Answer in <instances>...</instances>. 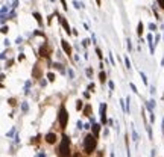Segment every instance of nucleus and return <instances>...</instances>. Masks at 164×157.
<instances>
[{
	"mask_svg": "<svg viewBox=\"0 0 164 157\" xmlns=\"http://www.w3.org/2000/svg\"><path fill=\"white\" fill-rule=\"evenodd\" d=\"M96 145H97V138H96L93 133H91V135H87V136L84 138L82 147H84L85 154H93V151L96 150Z\"/></svg>",
	"mask_w": 164,
	"mask_h": 157,
	"instance_id": "f257e3e1",
	"label": "nucleus"
},
{
	"mask_svg": "<svg viewBox=\"0 0 164 157\" xmlns=\"http://www.w3.org/2000/svg\"><path fill=\"white\" fill-rule=\"evenodd\" d=\"M58 156L59 157H70L71 156V153H70V139H68L67 135H64L62 139H61V144L58 147Z\"/></svg>",
	"mask_w": 164,
	"mask_h": 157,
	"instance_id": "f03ea898",
	"label": "nucleus"
},
{
	"mask_svg": "<svg viewBox=\"0 0 164 157\" xmlns=\"http://www.w3.org/2000/svg\"><path fill=\"white\" fill-rule=\"evenodd\" d=\"M58 121H59V127H61V129H65V125H67V122H68V113H67L64 104L59 107V112H58Z\"/></svg>",
	"mask_w": 164,
	"mask_h": 157,
	"instance_id": "7ed1b4c3",
	"label": "nucleus"
},
{
	"mask_svg": "<svg viewBox=\"0 0 164 157\" xmlns=\"http://www.w3.org/2000/svg\"><path fill=\"white\" fill-rule=\"evenodd\" d=\"M50 53H52V51H50V47H49L47 44H44V45L41 47V50H40V54H41L43 57H47V59L50 57Z\"/></svg>",
	"mask_w": 164,
	"mask_h": 157,
	"instance_id": "20e7f679",
	"label": "nucleus"
},
{
	"mask_svg": "<svg viewBox=\"0 0 164 157\" xmlns=\"http://www.w3.org/2000/svg\"><path fill=\"white\" fill-rule=\"evenodd\" d=\"M44 141H46L47 144H50V145H52V144H55V142L58 141V136H56L55 133H47V135L44 136Z\"/></svg>",
	"mask_w": 164,
	"mask_h": 157,
	"instance_id": "39448f33",
	"label": "nucleus"
},
{
	"mask_svg": "<svg viewBox=\"0 0 164 157\" xmlns=\"http://www.w3.org/2000/svg\"><path fill=\"white\" fill-rule=\"evenodd\" d=\"M56 15H58V18H59V21H61V24L64 26V29H65V32H67V33L70 35V32H71V29H70V26H68V23H67V20H65V18H64L62 15H59L58 12H56Z\"/></svg>",
	"mask_w": 164,
	"mask_h": 157,
	"instance_id": "423d86ee",
	"label": "nucleus"
},
{
	"mask_svg": "<svg viewBox=\"0 0 164 157\" xmlns=\"http://www.w3.org/2000/svg\"><path fill=\"white\" fill-rule=\"evenodd\" d=\"M106 104H100V121H102V124H105L106 122Z\"/></svg>",
	"mask_w": 164,
	"mask_h": 157,
	"instance_id": "0eeeda50",
	"label": "nucleus"
},
{
	"mask_svg": "<svg viewBox=\"0 0 164 157\" xmlns=\"http://www.w3.org/2000/svg\"><path fill=\"white\" fill-rule=\"evenodd\" d=\"M61 45H62V50H64L67 54H71V47H70V44H68L65 39H62V41H61Z\"/></svg>",
	"mask_w": 164,
	"mask_h": 157,
	"instance_id": "6e6552de",
	"label": "nucleus"
},
{
	"mask_svg": "<svg viewBox=\"0 0 164 157\" xmlns=\"http://www.w3.org/2000/svg\"><path fill=\"white\" fill-rule=\"evenodd\" d=\"M91 130H93V135L97 138V136H99V132H100V125L94 122V124H93V127H91Z\"/></svg>",
	"mask_w": 164,
	"mask_h": 157,
	"instance_id": "1a4fd4ad",
	"label": "nucleus"
},
{
	"mask_svg": "<svg viewBox=\"0 0 164 157\" xmlns=\"http://www.w3.org/2000/svg\"><path fill=\"white\" fill-rule=\"evenodd\" d=\"M154 107H155V101H154V100H149V101H148V109H149L151 113L154 112Z\"/></svg>",
	"mask_w": 164,
	"mask_h": 157,
	"instance_id": "9d476101",
	"label": "nucleus"
},
{
	"mask_svg": "<svg viewBox=\"0 0 164 157\" xmlns=\"http://www.w3.org/2000/svg\"><path fill=\"white\" fill-rule=\"evenodd\" d=\"M27 110H29V106H27L26 101H23V103H21V112H23V113H27Z\"/></svg>",
	"mask_w": 164,
	"mask_h": 157,
	"instance_id": "9b49d317",
	"label": "nucleus"
},
{
	"mask_svg": "<svg viewBox=\"0 0 164 157\" xmlns=\"http://www.w3.org/2000/svg\"><path fill=\"white\" fill-rule=\"evenodd\" d=\"M131 130H132V139H134V142H138L140 138H138V135H137V132H135V129H134V125H132Z\"/></svg>",
	"mask_w": 164,
	"mask_h": 157,
	"instance_id": "f8f14e48",
	"label": "nucleus"
},
{
	"mask_svg": "<svg viewBox=\"0 0 164 157\" xmlns=\"http://www.w3.org/2000/svg\"><path fill=\"white\" fill-rule=\"evenodd\" d=\"M40 76H41L40 68H38V67H35V68H33V77H40Z\"/></svg>",
	"mask_w": 164,
	"mask_h": 157,
	"instance_id": "ddd939ff",
	"label": "nucleus"
},
{
	"mask_svg": "<svg viewBox=\"0 0 164 157\" xmlns=\"http://www.w3.org/2000/svg\"><path fill=\"white\" fill-rule=\"evenodd\" d=\"M146 130H148L149 138H151V139H154V136H152V129H151V125H149V124H146Z\"/></svg>",
	"mask_w": 164,
	"mask_h": 157,
	"instance_id": "4468645a",
	"label": "nucleus"
},
{
	"mask_svg": "<svg viewBox=\"0 0 164 157\" xmlns=\"http://www.w3.org/2000/svg\"><path fill=\"white\" fill-rule=\"evenodd\" d=\"M73 5H75V8H76V9H79V8H84V5H82V3H79L78 0H73Z\"/></svg>",
	"mask_w": 164,
	"mask_h": 157,
	"instance_id": "2eb2a0df",
	"label": "nucleus"
},
{
	"mask_svg": "<svg viewBox=\"0 0 164 157\" xmlns=\"http://www.w3.org/2000/svg\"><path fill=\"white\" fill-rule=\"evenodd\" d=\"M137 33H138V36H141V33H143V23H138V30H137Z\"/></svg>",
	"mask_w": 164,
	"mask_h": 157,
	"instance_id": "dca6fc26",
	"label": "nucleus"
},
{
	"mask_svg": "<svg viewBox=\"0 0 164 157\" xmlns=\"http://www.w3.org/2000/svg\"><path fill=\"white\" fill-rule=\"evenodd\" d=\"M67 74H68V79H75V71H73L71 68H68V71H67Z\"/></svg>",
	"mask_w": 164,
	"mask_h": 157,
	"instance_id": "f3484780",
	"label": "nucleus"
},
{
	"mask_svg": "<svg viewBox=\"0 0 164 157\" xmlns=\"http://www.w3.org/2000/svg\"><path fill=\"white\" fill-rule=\"evenodd\" d=\"M99 77H100V83H105V80H106V74H105L103 71L100 73V76H99Z\"/></svg>",
	"mask_w": 164,
	"mask_h": 157,
	"instance_id": "a211bd4d",
	"label": "nucleus"
},
{
	"mask_svg": "<svg viewBox=\"0 0 164 157\" xmlns=\"http://www.w3.org/2000/svg\"><path fill=\"white\" fill-rule=\"evenodd\" d=\"M90 112H91V106H90V104H88V106H87V107H85V109H84V113H85V115H87V116H90Z\"/></svg>",
	"mask_w": 164,
	"mask_h": 157,
	"instance_id": "6ab92c4d",
	"label": "nucleus"
},
{
	"mask_svg": "<svg viewBox=\"0 0 164 157\" xmlns=\"http://www.w3.org/2000/svg\"><path fill=\"white\" fill-rule=\"evenodd\" d=\"M125 65H126L128 70H131V60H129V57H125Z\"/></svg>",
	"mask_w": 164,
	"mask_h": 157,
	"instance_id": "aec40b11",
	"label": "nucleus"
},
{
	"mask_svg": "<svg viewBox=\"0 0 164 157\" xmlns=\"http://www.w3.org/2000/svg\"><path fill=\"white\" fill-rule=\"evenodd\" d=\"M33 17H35V18H37V21H38V23L41 24V15H40L38 12H33Z\"/></svg>",
	"mask_w": 164,
	"mask_h": 157,
	"instance_id": "412c9836",
	"label": "nucleus"
},
{
	"mask_svg": "<svg viewBox=\"0 0 164 157\" xmlns=\"http://www.w3.org/2000/svg\"><path fill=\"white\" fill-rule=\"evenodd\" d=\"M53 67H55V68H58L61 73H64V68H62V65H61V64H53Z\"/></svg>",
	"mask_w": 164,
	"mask_h": 157,
	"instance_id": "4be33fe9",
	"label": "nucleus"
},
{
	"mask_svg": "<svg viewBox=\"0 0 164 157\" xmlns=\"http://www.w3.org/2000/svg\"><path fill=\"white\" fill-rule=\"evenodd\" d=\"M47 79H49L50 82H53V80H55V74H53V73H49V74H47Z\"/></svg>",
	"mask_w": 164,
	"mask_h": 157,
	"instance_id": "5701e85b",
	"label": "nucleus"
},
{
	"mask_svg": "<svg viewBox=\"0 0 164 157\" xmlns=\"http://www.w3.org/2000/svg\"><path fill=\"white\" fill-rule=\"evenodd\" d=\"M140 76H141V79H143V82H144V83L148 85V79H146V74H144L143 71H140Z\"/></svg>",
	"mask_w": 164,
	"mask_h": 157,
	"instance_id": "b1692460",
	"label": "nucleus"
},
{
	"mask_svg": "<svg viewBox=\"0 0 164 157\" xmlns=\"http://www.w3.org/2000/svg\"><path fill=\"white\" fill-rule=\"evenodd\" d=\"M8 11H9V8H8V6H3V8H2V15H6Z\"/></svg>",
	"mask_w": 164,
	"mask_h": 157,
	"instance_id": "393cba45",
	"label": "nucleus"
},
{
	"mask_svg": "<svg viewBox=\"0 0 164 157\" xmlns=\"http://www.w3.org/2000/svg\"><path fill=\"white\" fill-rule=\"evenodd\" d=\"M149 29L155 32V30H157V24H154V23H151V24H149Z\"/></svg>",
	"mask_w": 164,
	"mask_h": 157,
	"instance_id": "a878e982",
	"label": "nucleus"
},
{
	"mask_svg": "<svg viewBox=\"0 0 164 157\" xmlns=\"http://www.w3.org/2000/svg\"><path fill=\"white\" fill-rule=\"evenodd\" d=\"M96 53H97V56H99L100 59H103V54H102V51H100V48H96Z\"/></svg>",
	"mask_w": 164,
	"mask_h": 157,
	"instance_id": "bb28decb",
	"label": "nucleus"
},
{
	"mask_svg": "<svg viewBox=\"0 0 164 157\" xmlns=\"http://www.w3.org/2000/svg\"><path fill=\"white\" fill-rule=\"evenodd\" d=\"M87 76L88 77H93V70L91 68H87Z\"/></svg>",
	"mask_w": 164,
	"mask_h": 157,
	"instance_id": "cd10ccee",
	"label": "nucleus"
},
{
	"mask_svg": "<svg viewBox=\"0 0 164 157\" xmlns=\"http://www.w3.org/2000/svg\"><path fill=\"white\" fill-rule=\"evenodd\" d=\"M129 86H131V89H132V91H134V92H135V94H137V92H138V91H137V86H135V85H134V83H129Z\"/></svg>",
	"mask_w": 164,
	"mask_h": 157,
	"instance_id": "c85d7f7f",
	"label": "nucleus"
},
{
	"mask_svg": "<svg viewBox=\"0 0 164 157\" xmlns=\"http://www.w3.org/2000/svg\"><path fill=\"white\" fill-rule=\"evenodd\" d=\"M88 44H90V39H84V41H82V45H84V47H88Z\"/></svg>",
	"mask_w": 164,
	"mask_h": 157,
	"instance_id": "c756f323",
	"label": "nucleus"
},
{
	"mask_svg": "<svg viewBox=\"0 0 164 157\" xmlns=\"http://www.w3.org/2000/svg\"><path fill=\"white\" fill-rule=\"evenodd\" d=\"M76 109H78V110H81V109H82V101H81V100L78 101V104H76Z\"/></svg>",
	"mask_w": 164,
	"mask_h": 157,
	"instance_id": "7c9ffc66",
	"label": "nucleus"
},
{
	"mask_svg": "<svg viewBox=\"0 0 164 157\" xmlns=\"http://www.w3.org/2000/svg\"><path fill=\"white\" fill-rule=\"evenodd\" d=\"M14 133H15V129H12V130H9V132H8V135H6V136H8V138H11V136H12V135H14Z\"/></svg>",
	"mask_w": 164,
	"mask_h": 157,
	"instance_id": "2f4dec72",
	"label": "nucleus"
},
{
	"mask_svg": "<svg viewBox=\"0 0 164 157\" xmlns=\"http://www.w3.org/2000/svg\"><path fill=\"white\" fill-rule=\"evenodd\" d=\"M8 103H9L11 106H15V100H14V98H9V100H8Z\"/></svg>",
	"mask_w": 164,
	"mask_h": 157,
	"instance_id": "473e14b6",
	"label": "nucleus"
},
{
	"mask_svg": "<svg viewBox=\"0 0 164 157\" xmlns=\"http://www.w3.org/2000/svg\"><path fill=\"white\" fill-rule=\"evenodd\" d=\"M157 2H158L160 8H161V9H164V0H157Z\"/></svg>",
	"mask_w": 164,
	"mask_h": 157,
	"instance_id": "72a5a7b5",
	"label": "nucleus"
},
{
	"mask_svg": "<svg viewBox=\"0 0 164 157\" xmlns=\"http://www.w3.org/2000/svg\"><path fill=\"white\" fill-rule=\"evenodd\" d=\"M110 60H111V64L116 67V60H114V57H113V54H110Z\"/></svg>",
	"mask_w": 164,
	"mask_h": 157,
	"instance_id": "f704fd0d",
	"label": "nucleus"
},
{
	"mask_svg": "<svg viewBox=\"0 0 164 157\" xmlns=\"http://www.w3.org/2000/svg\"><path fill=\"white\" fill-rule=\"evenodd\" d=\"M88 91H94V83H90L88 85Z\"/></svg>",
	"mask_w": 164,
	"mask_h": 157,
	"instance_id": "c9c22d12",
	"label": "nucleus"
},
{
	"mask_svg": "<svg viewBox=\"0 0 164 157\" xmlns=\"http://www.w3.org/2000/svg\"><path fill=\"white\" fill-rule=\"evenodd\" d=\"M37 157H46V153H44V151H40V153L37 154Z\"/></svg>",
	"mask_w": 164,
	"mask_h": 157,
	"instance_id": "e433bc0d",
	"label": "nucleus"
},
{
	"mask_svg": "<svg viewBox=\"0 0 164 157\" xmlns=\"http://www.w3.org/2000/svg\"><path fill=\"white\" fill-rule=\"evenodd\" d=\"M17 6H18V0H14V3H12V8H14V9H15V8H17Z\"/></svg>",
	"mask_w": 164,
	"mask_h": 157,
	"instance_id": "4c0bfd02",
	"label": "nucleus"
},
{
	"mask_svg": "<svg viewBox=\"0 0 164 157\" xmlns=\"http://www.w3.org/2000/svg\"><path fill=\"white\" fill-rule=\"evenodd\" d=\"M6 32H8V27H6V26H3V27H2V33H6Z\"/></svg>",
	"mask_w": 164,
	"mask_h": 157,
	"instance_id": "58836bf2",
	"label": "nucleus"
},
{
	"mask_svg": "<svg viewBox=\"0 0 164 157\" xmlns=\"http://www.w3.org/2000/svg\"><path fill=\"white\" fill-rule=\"evenodd\" d=\"M108 86H110V89H111V91L114 89V83H113V82H110V83H108Z\"/></svg>",
	"mask_w": 164,
	"mask_h": 157,
	"instance_id": "ea45409f",
	"label": "nucleus"
},
{
	"mask_svg": "<svg viewBox=\"0 0 164 157\" xmlns=\"http://www.w3.org/2000/svg\"><path fill=\"white\" fill-rule=\"evenodd\" d=\"M78 129H84V124L81 121H78Z\"/></svg>",
	"mask_w": 164,
	"mask_h": 157,
	"instance_id": "a19ab883",
	"label": "nucleus"
},
{
	"mask_svg": "<svg viewBox=\"0 0 164 157\" xmlns=\"http://www.w3.org/2000/svg\"><path fill=\"white\" fill-rule=\"evenodd\" d=\"M61 3H62V8H64V9H67V3H65V0H61Z\"/></svg>",
	"mask_w": 164,
	"mask_h": 157,
	"instance_id": "79ce46f5",
	"label": "nucleus"
},
{
	"mask_svg": "<svg viewBox=\"0 0 164 157\" xmlns=\"http://www.w3.org/2000/svg\"><path fill=\"white\" fill-rule=\"evenodd\" d=\"M128 48H129V50L132 48V44H131V39H128Z\"/></svg>",
	"mask_w": 164,
	"mask_h": 157,
	"instance_id": "37998d69",
	"label": "nucleus"
},
{
	"mask_svg": "<svg viewBox=\"0 0 164 157\" xmlns=\"http://www.w3.org/2000/svg\"><path fill=\"white\" fill-rule=\"evenodd\" d=\"M151 94H155V86H151Z\"/></svg>",
	"mask_w": 164,
	"mask_h": 157,
	"instance_id": "c03bdc74",
	"label": "nucleus"
},
{
	"mask_svg": "<svg viewBox=\"0 0 164 157\" xmlns=\"http://www.w3.org/2000/svg\"><path fill=\"white\" fill-rule=\"evenodd\" d=\"M75 157H82V156H81V154H79V153H78V154H75Z\"/></svg>",
	"mask_w": 164,
	"mask_h": 157,
	"instance_id": "a18cd8bd",
	"label": "nucleus"
},
{
	"mask_svg": "<svg viewBox=\"0 0 164 157\" xmlns=\"http://www.w3.org/2000/svg\"><path fill=\"white\" fill-rule=\"evenodd\" d=\"M163 135H164V118H163Z\"/></svg>",
	"mask_w": 164,
	"mask_h": 157,
	"instance_id": "49530a36",
	"label": "nucleus"
},
{
	"mask_svg": "<svg viewBox=\"0 0 164 157\" xmlns=\"http://www.w3.org/2000/svg\"><path fill=\"white\" fill-rule=\"evenodd\" d=\"M161 65H163V67H164V57H163V59H161Z\"/></svg>",
	"mask_w": 164,
	"mask_h": 157,
	"instance_id": "de8ad7c7",
	"label": "nucleus"
},
{
	"mask_svg": "<svg viewBox=\"0 0 164 157\" xmlns=\"http://www.w3.org/2000/svg\"><path fill=\"white\" fill-rule=\"evenodd\" d=\"M96 3H97V5H100V0H96Z\"/></svg>",
	"mask_w": 164,
	"mask_h": 157,
	"instance_id": "09e8293b",
	"label": "nucleus"
},
{
	"mask_svg": "<svg viewBox=\"0 0 164 157\" xmlns=\"http://www.w3.org/2000/svg\"><path fill=\"white\" fill-rule=\"evenodd\" d=\"M50 2H53V0H50Z\"/></svg>",
	"mask_w": 164,
	"mask_h": 157,
	"instance_id": "8fccbe9b",
	"label": "nucleus"
},
{
	"mask_svg": "<svg viewBox=\"0 0 164 157\" xmlns=\"http://www.w3.org/2000/svg\"><path fill=\"white\" fill-rule=\"evenodd\" d=\"M163 38H164V35H163Z\"/></svg>",
	"mask_w": 164,
	"mask_h": 157,
	"instance_id": "3c124183",
	"label": "nucleus"
}]
</instances>
